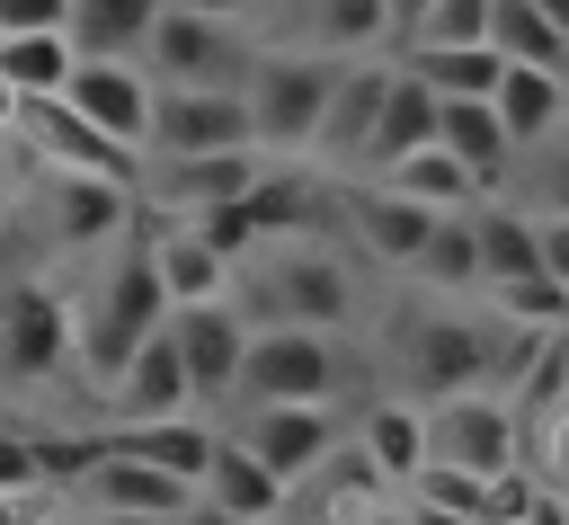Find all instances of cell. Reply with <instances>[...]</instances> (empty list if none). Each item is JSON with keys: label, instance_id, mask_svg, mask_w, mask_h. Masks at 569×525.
I'll list each match as a JSON object with an SVG mask.
<instances>
[{"label": "cell", "instance_id": "cell-37", "mask_svg": "<svg viewBox=\"0 0 569 525\" xmlns=\"http://www.w3.org/2000/svg\"><path fill=\"white\" fill-rule=\"evenodd\" d=\"M71 0H0V36H36V27H62Z\"/></svg>", "mask_w": 569, "mask_h": 525}, {"label": "cell", "instance_id": "cell-28", "mask_svg": "<svg viewBox=\"0 0 569 525\" xmlns=\"http://www.w3.org/2000/svg\"><path fill=\"white\" fill-rule=\"evenodd\" d=\"M418 142H436V89L400 62V71H391V98H382V116H373V142H365V178L391 169V160L418 151Z\"/></svg>", "mask_w": 569, "mask_h": 525}, {"label": "cell", "instance_id": "cell-18", "mask_svg": "<svg viewBox=\"0 0 569 525\" xmlns=\"http://www.w3.org/2000/svg\"><path fill=\"white\" fill-rule=\"evenodd\" d=\"M107 436V427H98ZM71 498L80 507H133V516H178L187 498H196V481H178V472H160V463H142V454H124V445H98V463L71 481Z\"/></svg>", "mask_w": 569, "mask_h": 525}, {"label": "cell", "instance_id": "cell-35", "mask_svg": "<svg viewBox=\"0 0 569 525\" xmlns=\"http://www.w3.org/2000/svg\"><path fill=\"white\" fill-rule=\"evenodd\" d=\"M0 498H44V472H36V436L27 427H0Z\"/></svg>", "mask_w": 569, "mask_h": 525}, {"label": "cell", "instance_id": "cell-15", "mask_svg": "<svg viewBox=\"0 0 569 525\" xmlns=\"http://www.w3.org/2000/svg\"><path fill=\"white\" fill-rule=\"evenodd\" d=\"M62 98L89 116V125H107L116 142H151V98H160V80L142 71V62H116V53H80L71 62V80H62Z\"/></svg>", "mask_w": 569, "mask_h": 525}, {"label": "cell", "instance_id": "cell-3", "mask_svg": "<svg viewBox=\"0 0 569 525\" xmlns=\"http://www.w3.org/2000/svg\"><path fill=\"white\" fill-rule=\"evenodd\" d=\"M329 89H338V53H311V44H258L240 98H249V142L267 160H311V133L329 116Z\"/></svg>", "mask_w": 569, "mask_h": 525}, {"label": "cell", "instance_id": "cell-21", "mask_svg": "<svg viewBox=\"0 0 569 525\" xmlns=\"http://www.w3.org/2000/svg\"><path fill=\"white\" fill-rule=\"evenodd\" d=\"M436 142H445L480 187H507V169H516V142H507V125H498V98H436Z\"/></svg>", "mask_w": 569, "mask_h": 525}, {"label": "cell", "instance_id": "cell-14", "mask_svg": "<svg viewBox=\"0 0 569 525\" xmlns=\"http://www.w3.org/2000/svg\"><path fill=\"white\" fill-rule=\"evenodd\" d=\"M107 392V418L116 427H142V418H187L196 409V383H187V356H178V338H169V320L98 383Z\"/></svg>", "mask_w": 569, "mask_h": 525}, {"label": "cell", "instance_id": "cell-20", "mask_svg": "<svg viewBox=\"0 0 569 525\" xmlns=\"http://www.w3.org/2000/svg\"><path fill=\"white\" fill-rule=\"evenodd\" d=\"M347 436L373 454V472H382L391 489H409V481L427 472V400H365V409L347 418Z\"/></svg>", "mask_w": 569, "mask_h": 525}, {"label": "cell", "instance_id": "cell-45", "mask_svg": "<svg viewBox=\"0 0 569 525\" xmlns=\"http://www.w3.org/2000/svg\"><path fill=\"white\" fill-rule=\"evenodd\" d=\"M0 525H36V507L27 498H0Z\"/></svg>", "mask_w": 569, "mask_h": 525}, {"label": "cell", "instance_id": "cell-48", "mask_svg": "<svg viewBox=\"0 0 569 525\" xmlns=\"http://www.w3.org/2000/svg\"><path fill=\"white\" fill-rule=\"evenodd\" d=\"M365 525H400V498H391V507H382V516H365Z\"/></svg>", "mask_w": 569, "mask_h": 525}, {"label": "cell", "instance_id": "cell-19", "mask_svg": "<svg viewBox=\"0 0 569 525\" xmlns=\"http://www.w3.org/2000/svg\"><path fill=\"white\" fill-rule=\"evenodd\" d=\"M347 231H356V249H365V258H382V267H409V258L427 249L436 214H427V205H409V196H391L382 178H365V187L347 196Z\"/></svg>", "mask_w": 569, "mask_h": 525}, {"label": "cell", "instance_id": "cell-27", "mask_svg": "<svg viewBox=\"0 0 569 525\" xmlns=\"http://www.w3.org/2000/svg\"><path fill=\"white\" fill-rule=\"evenodd\" d=\"M160 9H169V0H71L62 36H71V53H116V62H142V44H151Z\"/></svg>", "mask_w": 569, "mask_h": 525}, {"label": "cell", "instance_id": "cell-7", "mask_svg": "<svg viewBox=\"0 0 569 525\" xmlns=\"http://www.w3.org/2000/svg\"><path fill=\"white\" fill-rule=\"evenodd\" d=\"M44 169H98V178H133L142 187V151L133 142H116L107 125H89L62 89H44V98H18V125H9Z\"/></svg>", "mask_w": 569, "mask_h": 525}, {"label": "cell", "instance_id": "cell-24", "mask_svg": "<svg viewBox=\"0 0 569 525\" xmlns=\"http://www.w3.org/2000/svg\"><path fill=\"white\" fill-rule=\"evenodd\" d=\"M142 240H151V267H160L169 303H213V294H231V258H222L196 222H160V231H142Z\"/></svg>", "mask_w": 569, "mask_h": 525}, {"label": "cell", "instance_id": "cell-32", "mask_svg": "<svg viewBox=\"0 0 569 525\" xmlns=\"http://www.w3.org/2000/svg\"><path fill=\"white\" fill-rule=\"evenodd\" d=\"M489 44L507 62H542V71H569V27L542 9V0H489Z\"/></svg>", "mask_w": 569, "mask_h": 525}, {"label": "cell", "instance_id": "cell-38", "mask_svg": "<svg viewBox=\"0 0 569 525\" xmlns=\"http://www.w3.org/2000/svg\"><path fill=\"white\" fill-rule=\"evenodd\" d=\"M533 151H542V178H533L542 214H569V142H533Z\"/></svg>", "mask_w": 569, "mask_h": 525}, {"label": "cell", "instance_id": "cell-42", "mask_svg": "<svg viewBox=\"0 0 569 525\" xmlns=\"http://www.w3.org/2000/svg\"><path fill=\"white\" fill-rule=\"evenodd\" d=\"M169 525H240V516H222V507H213V498H204V489H196V498H187V507H178V516H169Z\"/></svg>", "mask_w": 569, "mask_h": 525}, {"label": "cell", "instance_id": "cell-11", "mask_svg": "<svg viewBox=\"0 0 569 525\" xmlns=\"http://www.w3.org/2000/svg\"><path fill=\"white\" fill-rule=\"evenodd\" d=\"M151 160H187V151H258L249 142V98L240 89H160L151 98Z\"/></svg>", "mask_w": 569, "mask_h": 525}, {"label": "cell", "instance_id": "cell-44", "mask_svg": "<svg viewBox=\"0 0 569 525\" xmlns=\"http://www.w3.org/2000/svg\"><path fill=\"white\" fill-rule=\"evenodd\" d=\"M551 374H560V392H569V329H551Z\"/></svg>", "mask_w": 569, "mask_h": 525}, {"label": "cell", "instance_id": "cell-8", "mask_svg": "<svg viewBox=\"0 0 569 525\" xmlns=\"http://www.w3.org/2000/svg\"><path fill=\"white\" fill-rule=\"evenodd\" d=\"M231 436H240V445L293 489L302 472H320V454L347 436V418H338V400H240Z\"/></svg>", "mask_w": 569, "mask_h": 525}, {"label": "cell", "instance_id": "cell-33", "mask_svg": "<svg viewBox=\"0 0 569 525\" xmlns=\"http://www.w3.org/2000/svg\"><path fill=\"white\" fill-rule=\"evenodd\" d=\"M249 222H258V240H284V231H311V178L293 169V160H267L258 178H249Z\"/></svg>", "mask_w": 569, "mask_h": 525}, {"label": "cell", "instance_id": "cell-49", "mask_svg": "<svg viewBox=\"0 0 569 525\" xmlns=\"http://www.w3.org/2000/svg\"><path fill=\"white\" fill-rule=\"evenodd\" d=\"M0 214H9V160H0Z\"/></svg>", "mask_w": 569, "mask_h": 525}, {"label": "cell", "instance_id": "cell-4", "mask_svg": "<svg viewBox=\"0 0 569 525\" xmlns=\"http://www.w3.org/2000/svg\"><path fill=\"white\" fill-rule=\"evenodd\" d=\"M347 392V347L338 329H302V320H258L231 400H338Z\"/></svg>", "mask_w": 569, "mask_h": 525}, {"label": "cell", "instance_id": "cell-25", "mask_svg": "<svg viewBox=\"0 0 569 525\" xmlns=\"http://www.w3.org/2000/svg\"><path fill=\"white\" fill-rule=\"evenodd\" d=\"M196 489H204L222 516H276V507H293V489H284V481H276V472H267L231 427L213 436V463H204V481H196Z\"/></svg>", "mask_w": 569, "mask_h": 525}, {"label": "cell", "instance_id": "cell-1", "mask_svg": "<svg viewBox=\"0 0 569 525\" xmlns=\"http://www.w3.org/2000/svg\"><path fill=\"white\" fill-rule=\"evenodd\" d=\"M231 303L258 320H302V329H347L356 311V276L338 249H320L311 231H284V240H258L240 267H231Z\"/></svg>", "mask_w": 569, "mask_h": 525}, {"label": "cell", "instance_id": "cell-43", "mask_svg": "<svg viewBox=\"0 0 569 525\" xmlns=\"http://www.w3.org/2000/svg\"><path fill=\"white\" fill-rule=\"evenodd\" d=\"M187 9H204V18H249V0H187Z\"/></svg>", "mask_w": 569, "mask_h": 525}, {"label": "cell", "instance_id": "cell-41", "mask_svg": "<svg viewBox=\"0 0 569 525\" xmlns=\"http://www.w3.org/2000/svg\"><path fill=\"white\" fill-rule=\"evenodd\" d=\"M62 525H169V516H133V507H71Z\"/></svg>", "mask_w": 569, "mask_h": 525}, {"label": "cell", "instance_id": "cell-39", "mask_svg": "<svg viewBox=\"0 0 569 525\" xmlns=\"http://www.w3.org/2000/svg\"><path fill=\"white\" fill-rule=\"evenodd\" d=\"M400 525H471V516L445 507V498H427V489H409V498H400Z\"/></svg>", "mask_w": 569, "mask_h": 525}, {"label": "cell", "instance_id": "cell-13", "mask_svg": "<svg viewBox=\"0 0 569 525\" xmlns=\"http://www.w3.org/2000/svg\"><path fill=\"white\" fill-rule=\"evenodd\" d=\"M169 338H178V356H187L196 400H231L240 356H249V311H240L231 294H213V303H169Z\"/></svg>", "mask_w": 569, "mask_h": 525}, {"label": "cell", "instance_id": "cell-6", "mask_svg": "<svg viewBox=\"0 0 569 525\" xmlns=\"http://www.w3.org/2000/svg\"><path fill=\"white\" fill-rule=\"evenodd\" d=\"M516 454H525V409H516V392H445V400H427V463L507 472Z\"/></svg>", "mask_w": 569, "mask_h": 525}, {"label": "cell", "instance_id": "cell-29", "mask_svg": "<svg viewBox=\"0 0 569 525\" xmlns=\"http://www.w3.org/2000/svg\"><path fill=\"white\" fill-rule=\"evenodd\" d=\"M213 436H222V427H204L196 409H187V418L107 427V445H124V454H142V463H160V472H178V481H204V463H213Z\"/></svg>", "mask_w": 569, "mask_h": 525}, {"label": "cell", "instance_id": "cell-9", "mask_svg": "<svg viewBox=\"0 0 569 525\" xmlns=\"http://www.w3.org/2000/svg\"><path fill=\"white\" fill-rule=\"evenodd\" d=\"M391 53H347L338 62V89H329V116H320V133H311V160L320 169H338V178H365V142H373V116H382V98H391Z\"/></svg>", "mask_w": 569, "mask_h": 525}, {"label": "cell", "instance_id": "cell-12", "mask_svg": "<svg viewBox=\"0 0 569 525\" xmlns=\"http://www.w3.org/2000/svg\"><path fill=\"white\" fill-rule=\"evenodd\" d=\"M0 365H9L18 383H44V374L71 365V303H62L44 276H18V285L0 294Z\"/></svg>", "mask_w": 569, "mask_h": 525}, {"label": "cell", "instance_id": "cell-10", "mask_svg": "<svg viewBox=\"0 0 569 525\" xmlns=\"http://www.w3.org/2000/svg\"><path fill=\"white\" fill-rule=\"evenodd\" d=\"M44 231L53 249H116L133 231V178H98V169H44Z\"/></svg>", "mask_w": 569, "mask_h": 525}, {"label": "cell", "instance_id": "cell-16", "mask_svg": "<svg viewBox=\"0 0 569 525\" xmlns=\"http://www.w3.org/2000/svg\"><path fill=\"white\" fill-rule=\"evenodd\" d=\"M382 507H391V481L373 472V454H365L356 436H338V445L320 454V472L293 481V516H302V525H365V516H382Z\"/></svg>", "mask_w": 569, "mask_h": 525}, {"label": "cell", "instance_id": "cell-2", "mask_svg": "<svg viewBox=\"0 0 569 525\" xmlns=\"http://www.w3.org/2000/svg\"><path fill=\"white\" fill-rule=\"evenodd\" d=\"M169 320V285H160V267H151V240H116L107 258H98V276H89V303L71 311V365L89 374V383H107L151 329Z\"/></svg>", "mask_w": 569, "mask_h": 525}, {"label": "cell", "instance_id": "cell-47", "mask_svg": "<svg viewBox=\"0 0 569 525\" xmlns=\"http://www.w3.org/2000/svg\"><path fill=\"white\" fill-rule=\"evenodd\" d=\"M240 525H302V516H293V507H276V516H240Z\"/></svg>", "mask_w": 569, "mask_h": 525}, {"label": "cell", "instance_id": "cell-40", "mask_svg": "<svg viewBox=\"0 0 569 525\" xmlns=\"http://www.w3.org/2000/svg\"><path fill=\"white\" fill-rule=\"evenodd\" d=\"M542 267L569 285V214H542Z\"/></svg>", "mask_w": 569, "mask_h": 525}, {"label": "cell", "instance_id": "cell-31", "mask_svg": "<svg viewBox=\"0 0 569 525\" xmlns=\"http://www.w3.org/2000/svg\"><path fill=\"white\" fill-rule=\"evenodd\" d=\"M409 276H418L427 294H480V222H471V205H462V214H436V231H427V249L409 258Z\"/></svg>", "mask_w": 569, "mask_h": 525}, {"label": "cell", "instance_id": "cell-36", "mask_svg": "<svg viewBox=\"0 0 569 525\" xmlns=\"http://www.w3.org/2000/svg\"><path fill=\"white\" fill-rule=\"evenodd\" d=\"M196 231H204V240H213L231 267L258 249V222H249V205H240V196H231V205H213V214H196Z\"/></svg>", "mask_w": 569, "mask_h": 525}, {"label": "cell", "instance_id": "cell-22", "mask_svg": "<svg viewBox=\"0 0 569 525\" xmlns=\"http://www.w3.org/2000/svg\"><path fill=\"white\" fill-rule=\"evenodd\" d=\"M391 27H400L391 0H302V18H293L284 44H311V53H338L347 62V53H382Z\"/></svg>", "mask_w": 569, "mask_h": 525}, {"label": "cell", "instance_id": "cell-30", "mask_svg": "<svg viewBox=\"0 0 569 525\" xmlns=\"http://www.w3.org/2000/svg\"><path fill=\"white\" fill-rule=\"evenodd\" d=\"M436 98H498V80H507V53L498 44H409L400 53Z\"/></svg>", "mask_w": 569, "mask_h": 525}, {"label": "cell", "instance_id": "cell-17", "mask_svg": "<svg viewBox=\"0 0 569 525\" xmlns=\"http://www.w3.org/2000/svg\"><path fill=\"white\" fill-rule=\"evenodd\" d=\"M267 169V151H187V160H151V205L169 222H196L231 196H249V178Z\"/></svg>", "mask_w": 569, "mask_h": 525}, {"label": "cell", "instance_id": "cell-46", "mask_svg": "<svg viewBox=\"0 0 569 525\" xmlns=\"http://www.w3.org/2000/svg\"><path fill=\"white\" fill-rule=\"evenodd\" d=\"M9 125H18V89L0 80V133H9Z\"/></svg>", "mask_w": 569, "mask_h": 525}, {"label": "cell", "instance_id": "cell-34", "mask_svg": "<svg viewBox=\"0 0 569 525\" xmlns=\"http://www.w3.org/2000/svg\"><path fill=\"white\" fill-rule=\"evenodd\" d=\"M409 44H489V0H427L409 18Z\"/></svg>", "mask_w": 569, "mask_h": 525}, {"label": "cell", "instance_id": "cell-5", "mask_svg": "<svg viewBox=\"0 0 569 525\" xmlns=\"http://www.w3.org/2000/svg\"><path fill=\"white\" fill-rule=\"evenodd\" d=\"M249 62H258V44L240 36V18H204L187 0H169L160 27H151V44H142V71L160 89H240Z\"/></svg>", "mask_w": 569, "mask_h": 525}, {"label": "cell", "instance_id": "cell-23", "mask_svg": "<svg viewBox=\"0 0 569 525\" xmlns=\"http://www.w3.org/2000/svg\"><path fill=\"white\" fill-rule=\"evenodd\" d=\"M560 116H569V71L507 62V80H498V125H507V142H516V151H533V142H551V133H560Z\"/></svg>", "mask_w": 569, "mask_h": 525}, {"label": "cell", "instance_id": "cell-26", "mask_svg": "<svg viewBox=\"0 0 569 525\" xmlns=\"http://www.w3.org/2000/svg\"><path fill=\"white\" fill-rule=\"evenodd\" d=\"M373 178H382L391 196L427 205V214H462V205H480V196H489V187H480L445 142H418V151H400V160H391V169H373Z\"/></svg>", "mask_w": 569, "mask_h": 525}]
</instances>
